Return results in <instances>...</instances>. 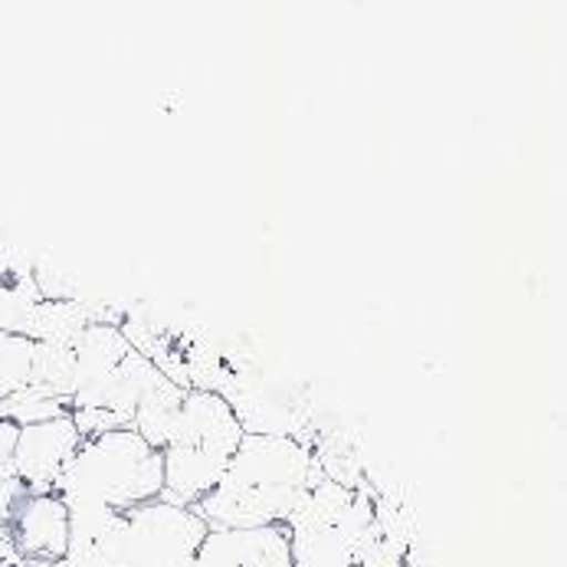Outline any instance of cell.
I'll return each mask as SVG.
<instances>
[{
  "instance_id": "cell-7",
  "label": "cell",
  "mask_w": 567,
  "mask_h": 567,
  "mask_svg": "<svg viewBox=\"0 0 567 567\" xmlns=\"http://www.w3.org/2000/svg\"><path fill=\"white\" fill-rule=\"evenodd\" d=\"M76 358V388L115 371L135 348L115 322H89L70 344ZM76 394V391H73Z\"/></svg>"
},
{
  "instance_id": "cell-3",
  "label": "cell",
  "mask_w": 567,
  "mask_h": 567,
  "mask_svg": "<svg viewBox=\"0 0 567 567\" xmlns=\"http://www.w3.org/2000/svg\"><path fill=\"white\" fill-rule=\"evenodd\" d=\"M207 532V522L194 508L155 498L118 512L89 551H99L109 567H190Z\"/></svg>"
},
{
  "instance_id": "cell-1",
  "label": "cell",
  "mask_w": 567,
  "mask_h": 567,
  "mask_svg": "<svg viewBox=\"0 0 567 567\" xmlns=\"http://www.w3.org/2000/svg\"><path fill=\"white\" fill-rule=\"evenodd\" d=\"M322 480L316 453L299 436L246 433L220 486L194 505L207 528L286 525L306 488Z\"/></svg>"
},
{
  "instance_id": "cell-6",
  "label": "cell",
  "mask_w": 567,
  "mask_h": 567,
  "mask_svg": "<svg viewBox=\"0 0 567 567\" xmlns=\"http://www.w3.org/2000/svg\"><path fill=\"white\" fill-rule=\"evenodd\" d=\"M194 567H292L286 525L210 528Z\"/></svg>"
},
{
  "instance_id": "cell-14",
  "label": "cell",
  "mask_w": 567,
  "mask_h": 567,
  "mask_svg": "<svg viewBox=\"0 0 567 567\" xmlns=\"http://www.w3.org/2000/svg\"><path fill=\"white\" fill-rule=\"evenodd\" d=\"M23 567H63V561H60V565H40V561H27Z\"/></svg>"
},
{
  "instance_id": "cell-4",
  "label": "cell",
  "mask_w": 567,
  "mask_h": 567,
  "mask_svg": "<svg viewBox=\"0 0 567 567\" xmlns=\"http://www.w3.org/2000/svg\"><path fill=\"white\" fill-rule=\"evenodd\" d=\"M80 443L82 436L70 413L47 423L20 426L13 446V476L30 492H53Z\"/></svg>"
},
{
  "instance_id": "cell-10",
  "label": "cell",
  "mask_w": 567,
  "mask_h": 567,
  "mask_svg": "<svg viewBox=\"0 0 567 567\" xmlns=\"http://www.w3.org/2000/svg\"><path fill=\"white\" fill-rule=\"evenodd\" d=\"M30 384L47 391V394H56L63 401H73V391H76V358H73V348L70 344H56V341H37Z\"/></svg>"
},
{
  "instance_id": "cell-12",
  "label": "cell",
  "mask_w": 567,
  "mask_h": 567,
  "mask_svg": "<svg viewBox=\"0 0 567 567\" xmlns=\"http://www.w3.org/2000/svg\"><path fill=\"white\" fill-rule=\"evenodd\" d=\"M17 426L0 420V480L13 476V446H17Z\"/></svg>"
},
{
  "instance_id": "cell-11",
  "label": "cell",
  "mask_w": 567,
  "mask_h": 567,
  "mask_svg": "<svg viewBox=\"0 0 567 567\" xmlns=\"http://www.w3.org/2000/svg\"><path fill=\"white\" fill-rule=\"evenodd\" d=\"M70 413V401L56 398V394H47L33 384L7 394L0 401V420L13 423L17 430L20 426H33V423H47V420H56V416H66Z\"/></svg>"
},
{
  "instance_id": "cell-2",
  "label": "cell",
  "mask_w": 567,
  "mask_h": 567,
  "mask_svg": "<svg viewBox=\"0 0 567 567\" xmlns=\"http://www.w3.org/2000/svg\"><path fill=\"white\" fill-rule=\"evenodd\" d=\"M63 502H92L132 512L164 492V460L135 430H112L82 440L53 488Z\"/></svg>"
},
{
  "instance_id": "cell-9",
  "label": "cell",
  "mask_w": 567,
  "mask_h": 567,
  "mask_svg": "<svg viewBox=\"0 0 567 567\" xmlns=\"http://www.w3.org/2000/svg\"><path fill=\"white\" fill-rule=\"evenodd\" d=\"M184 394H187V388L174 384L171 378H162V381L148 391V398L138 404V410H135L132 430H135L148 446H155L158 453L167 446V440H171V433H174V423H177V413H181V404H184Z\"/></svg>"
},
{
  "instance_id": "cell-5",
  "label": "cell",
  "mask_w": 567,
  "mask_h": 567,
  "mask_svg": "<svg viewBox=\"0 0 567 567\" xmlns=\"http://www.w3.org/2000/svg\"><path fill=\"white\" fill-rule=\"evenodd\" d=\"M7 538L23 561L60 565L70 555V508L56 492H30L20 505Z\"/></svg>"
},
{
  "instance_id": "cell-8",
  "label": "cell",
  "mask_w": 567,
  "mask_h": 567,
  "mask_svg": "<svg viewBox=\"0 0 567 567\" xmlns=\"http://www.w3.org/2000/svg\"><path fill=\"white\" fill-rule=\"evenodd\" d=\"M286 532H289L292 567H358L354 548L338 525L296 522L286 525Z\"/></svg>"
},
{
  "instance_id": "cell-13",
  "label": "cell",
  "mask_w": 567,
  "mask_h": 567,
  "mask_svg": "<svg viewBox=\"0 0 567 567\" xmlns=\"http://www.w3.org/2000/svg\"><path fill=\"white\" fill-rule=\"evenodd\" d=\"M23 555L17 551V545L7 538V535H0V567H23Z\"/></svg>"
}]
</instances>
